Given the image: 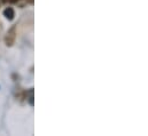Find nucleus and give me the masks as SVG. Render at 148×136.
I'll list each match as a JSON object with an SVG mask.
<instances>
[{
	"label": "nucleus",
	"mask_w": 148,
	"mask_h": 136,
	"mask_svg": "<svg viewBox=\"0 0 148 136\" xmlns=\"http://www.w3.org/2000/svg\"><path fill=\"white\" fill-rule=\"evenodd\" d=\"M15 39H16V25H13V27L7 31V33L5 35V44H6L8 47H10V46L14 45Z\"/></svg>",
	"instance_id": "f257e3e1"
},
{
	"label": "nucleus",
	"mask_w": 148,
	"mask_h": 136,
	"mask_svg": "<svg viewBox=\"0 0 148 136\" xmlns=\"http://www.w3.org/2000/svg\"><path fill=\"white\" fill-rule=\"evenodd\" d=\"M3 16L8 20V21H13L14 17H15V10L13 7H7L5 10H3Z\"/></svg>",
	"instance_id": "f03ea898"
},
{
	"label": "nucleus",
	"mask_w": 148,
	"mask_h": 136,
	"mask_svg": "<svg viewBox=\"0 0 148 136\" xmlns=\"http://www.w3.org/2000/svg\"><path fill=\"white\" fill-rule=\"evenodd\" d=\"M2 2H5V3H7V2H9V3H15V2H17V1H20V0H1Z\"/></svg>",
	"instance_id": "7ed1b4c3"
},
{
	"label": "nucleus",
	"mask_w": 148,
	"mask_h": 136,
	"mask_svg": "<svg viewBox=\"0 0 148 136\" xmlns=\"http://www.w3.org/2000/svg\"><path fill=\"white\" fill-rule=\"evenodd\" d=\"M27 1H29L30 3H32V1H34V0H27Z\"/></svg>",
	"instance_id": "20e7f679"
}]
</instances>
